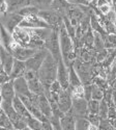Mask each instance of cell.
Listing matches in <instances>:
<instances>
[{
	"instance_id": "cell-1",
	"label": "cell",
	"mask_w": 116,
	"mask_h": 130,
	"mask_svg": "<svg viewBox=\"0 0 116 130\" xmlns=\"http://www.w3.org/2000/svg\"><path fill=\"white\" fill-rule=\"evenodd\" d=\"M37 77L44 86V94L47 96L50 93L51 84L57 79V62L50 52L37 71Z\"/></svg>"
},
{
	"instance_id": "cell-2",
	"label": "cell",
	"mask_w": 116,
	"mask_h": 130,
	"mask_svg": "<svg viewBox=\"0 0 116 130\" xmlns=\"http://www.w3.org/2000/svg\"><path fill=\"white\" fill-rule=\"evenodd\" d=\"M59 44L61 50V56L64 63L67 67H71L73 62L77 58V53L75 51V44L74 40L68 35L66 27L63 23L59 28Z\"/></svg>"
},
{
	"instance_id": "cell-3",
	"label": "cell",
	"mask_w": 116,
	"mask_h": 130,
	"mask_svg": "<svg viewBox=\"0 0 116 130\" xmlns=\"http://www.w3.org/2000/svg\"><path fill=\"white\" fill-rule=\"evenodd\" d=\"M72 66L74 67L75 71L77 72L83 85L92 83V78H93L92 72H91L92 63H85V62L81 61L79 58H76Z\"/></svg>"
},
{
	"instance_id": "cell-4",
	"label": "cell",
	"mask_w": 116,
	"mask_h": 130,
	"mask_svg": "<svg viewBox=\"0 0 116 130\" xmlns=\"http://www.w3.org/2000/svg\"><path fill=\"white\" fill-rule=\"evenodd\" d=\"M38 16L43 19L46 23L49 24V26L52 29L59 30L61 25L63 24V17L52 9H45V10H39Z\"/></svg>"
},
{
	"instance_id": "cell-5",
	"label": "cell",
	"mask_w": 116,
	"mask_h": 130,
	"mask_svg": "<svg viewBox=\"0 0 116 130\" xmlns=\"http://www.w3.org/2000/svg\"><path fill=\"white\" fill-rule=\"evenodd\" d=\"M46 48L49 50L51 55L54 57L56 62H58V60L60 58H62L60 44H59V30L52 29L51 35H50V37L46 43Z\"/></svg>"
},
{
	"instance_id": "cell-6",
	"label": "cell",
	"mask_w": 116,
	"mask_h": 130,
	"mask_svg": "<svg viewBox=\"0 0 116 130\" xmlns=\"http://www.w3.org/2000/svg\"><path fill=\"white\" fill-rule=\"evenodd\" d=\"M8 51L13 54V56L16 59L26 61L31 56H33L34 54L36 53L37 50L32 49V48H28V47H22V46H20L18 43H16L15 41H13V43L9 46Z\"/></svg>"
},
{
	"instance_id": "cell-7",
	"label": "cell",
	"mask_w": 116,
	"mask_h": 130,
	"mask_svg": "<svg viewBox=\"0 0 116 130\" xmlns=\"http://www.w3.org/2000/svg\"><path fill=\"white\" fill-rule=\"evenodd\" d=\"M48 54H49V50L47 48L41 49V50H37L33 56H31L28 60L25 61L26 69L37 72L38 69L40 68V66L43 64V62H44V60L47 57Z\"/></svg>"
},
{
	"instance_id": "cell-8",
	"label": "cell",
	"mask_w": 116,
	"mask_h": 130,
	"mask_svg": "<svg viewBox=\"0 0 116 130\" xmlns=\"http://www.w3.org/2000/svg\"><path fill=\"white\" fill-rule=\"evenodd\" d=\"M20 27L23 28H51L48 23H46L45 21L41 19L38 14L37 15H32V16H28L24 17L23 20L21 21V23L19 25Z\"/></svg>"
},
{
	"instance_id": "cell-9",
	"label": "cell",
	"mask_w": 116,
	"mask_h": 130,
	"mask_svg": "<svg viewBox=\"0 0 116 130\" xmlns=\"http://www.w3.org/2000/svg\"><path fill=\"white\" fill-rule=\"evenodd\" d=\"M14 61L15 57L13 56V54L3 46H0V68L8 75L12 72Z\"/></svg>"
},
{
	"instance_id": "cell-10",
	"label": "cell",
	"mask_w": 116,
	"mask_h": 130,
	"mask_svg": "<svg viewBox=\"0 0 116 130\" xmlns=\"http://www.w3.org/2000/svg\"><path fill=\"white\" fill-rule=\"evenodd\" d=\"M72 111L76 118H86L88 115V101L84 98H73Z\"/></svg>"
},
{
	"instance_id": "cell-11",
	"label": "cell",
	"mask_w": 116,
	"mask_h": 130,
	"mask_svg": "<svg viewBox=\"0 0 116 130\" xmlns=\"http://www.w3.org/2000/svg\"><path fill=\"white\" fill-rule=\"evenodd\" d=\"M24 17L19 15L18 13H6L3 15V18L1 20V23L5 26V28L13 34V31L20 25L21 21Z\"/></svg>"
},
{
	"instance_id": "cell-12",
	"label": "cell",
	"mask_w": 116,
	"mask_h": 130,
	"mask_svg": "<svg viewBox=\"0 0 116 130\" xmlns=\"http://www.w3.org/2000/svg\"><path fill=\"white\" fill-rule=\"evenodd\" d=\"M58 107L62 113H66L72 109L73 105V97L71 94L69 90H64L63 89L59 95H58V100H57Z\"/></svg>"
},
{
	"instance_id": "cell-13",
	"label": "cell",
	"mask_w": 116,
	"mask_h": 130,
	"mask_svg": "<svg viewBox=\"0 0 116 130\" xmlns=\"http://www.w3.org/2000/svg\"><path fill=\"white\" fill-rule=\"evenodd\" d=\"M68 72H69V67H67L64 63L62 58H60L57 62V80L64 90H68L69 88Z\"/></svg>"
},
{
	"instance_id": "cell-14",
	"label": "cell",
	"mask_w": 116,
	"mask_h": 130,
	"mask_svg": "<svg viewBox=\"0 0 116 130\" xmlns=\"http://www.w3.org/2000/svg\"><path fill=\"white\" fill-rule=\"evenodd\" d=\"M13 39L16 43H18L20 46L29 48L31 37H30V34H29V30L27 28H23V27L18 26L13 31Z\"/></svg>"
},
{
	"instance_id": "cell-15",
	"label": "cell",
	"mask_w": 116,
	"mask_h": 130,
	"mask_svg": "<svg viewBox=\"0 0 116 130\" xmlns=\"http://www.w3.org/2000/svg\"><path fill=\"white\" fill-rule=\"evenodd\" d=\"M31 98L35 101V103L37 104L38 108L40 109V111L43 112V115L50 120L51 117H52V108H51L50 101L46 97V95L45 94H41V95H31Z\"/></svg>"
},
{
	"instance_id": "cell-16",
	"label": "cell",
	"mask_w": 116,
	"mask_h": 130,
	"mask_svg": "<svg viewBox=\"0 0 116 130\" xmlns=\"http://www.w3.org/2000/svg\"><path fill=\"white\" fill-rule=\"evenodd\" d=\"M14 83V89L16 92L17 96H26V97H31V92L29 90L28 82L25 79L24 76H21L15 79H12Z\"/></svg>"
},
{
	"instance_id": "cell-17",
	"label": "cell",
	"mask_w": 116,
	"mask_h": 130,
	"mask_svg": "<svg viewBox=\"0 0 116 130\" xmlns=\"http://www.w3.org/2000/svg\"><path fill=\"white\" fill-rule=\"evenodd\" d=\"M60 125L62 130H76V117L72 109L60 118Z\"/></svg>"
},
{
	"instance_id": "cell-18",
	"label": "cell",
	"mask_w": 116,
	"mask_h": 130,
	"mask_svg": "<svg viewBox=\"0 0 116 130\" xmlns=\"http://www.w3.org/2000/svg\"><path fill=\"white\" fill-rule=\"evenodd\" d=\"M1 97L4 101H9V102H12L13 99L16 97V92L14 89V83L12 79L1 85Z\"/></svg>"
},
{
	"instance_id": "cell-19",
	"label": "cell",
	"mask_w": 116,
	"mask_h": 130,
	"mask_svg": "<svg viewBox=\"0 0 116 130\" xmlns=\"http://www.w3.org/2000/svg\"><path fill=\"white\" fill-rule=\"evenodd\" d=\"M71 6H72V3H69L66 0H53L51 3L50 9L55 10V12L59 13L63 17L64 15L67 14Z\"/></svg>"
},
{
	"instance_id": "cell-20",
	"label": "cell",
	"mask_w": 116,
	"mask_h": 130,
	"mask_svg": "<svg viewBox=\"0 0 116 130\" xmlns=\"http://www.w3.org/2000/svg\"><path fill=\"white\" fill-rule=\"evenodd\" d=\"M26 70L27 69H26L25 61L19 60V59L15 58L12 72H10V74H9V78L10 79H15V78H18V77H21V76H24Z\"/></svg>"
},
{
	"instance_id": "cell-21",
	"label": "cell",
	"mask_w": 116,
	"mask_h": 130,
	"mask_svg": "<svg viewBox=\"0 0 116 130\" xmlns=\"http://www.w3.org/2000/svg\"><path fill=\"white\" fill-rule=\"evenodd\" d=\"M12 103H13V105H14V107H15L16 111H17L21 117H22V118H24L26 121L28 120L30 117H32V116H31V113L28 111V109L26 108V106L24 105V103L22 102V100L20 99L19 96L16 95V97H15V98L13 99V101H12Z\"/></svg>"
},
{
	"instance_id": "cell-22",
	"label": "cell",
	"mask_w": 116,
	"mask_h": 130,
	"mask_svg": "<svg viewBox=\"0 0 116 130\" xmlns=\"http://www.w3.org/2000/svg\"><path fill=\"white\" fill-rule=\"evenodd\" d=\"M13 41V34L9 32L2 23H0V43H1V46L8 50Z\"/></svg>"
},
{
	"instance_id": "cell-23",
	"label": "cell",
	"mask_w": 116,
	"mask_h": 130,
	"mask_svg": "<svg viewBox=\"0 0 116 130\" xmlns=\"http://www.w3.org/2000/svg\"><path fill=\"white\" fill-rule=\"evenodd\" d=\"M7 2V13H17L18 10L27 5H30V0H6Z\"/></svg>"
},
{
	"instance_id": "cell-24",
	"label": "cell",
	"mask_w": 116,
	"mask_h": 130,
	"mask_svg": "<svg viewBox=\"0 0 116 130\" xmlns=\"http://www.w3.org/2000/svg\"><path fill=\"white\" fill-rule=\"evenodd\" d=\"M28 82V86L29 90L32 95H41L44 94V86L41 84L40 80L38 79V77L36 76L33 79H30L27 81Z\"/></svg>"
},
{
	"instance_id": "cell-25",
	"label": "cell",
	"mask_w": 116,
	"mask_h": 130,
	"mask_svg": "<svg viewBox=\"0 0 116 130\" xmlns=\"http://www.w3.org/2000/svg\"><path fill=\"white\" fill-rule=\"evenodd\" d=\"M94 55H96V54L91 53V51H90L89 48H83L82 47L80 49L79 53H78V57L77 58H79L81 61L85 62V63H92V60L94 58Z\"/></svg>"
},
{
	"instance_id": "cell-26",
	"label": "cell",
	"mask_w": 116,
	"mask_h": 130,
	"mask_svg": "<svg viewBox=\"0 0 116 130\" xmlns=\"http://www.w3.org/2000/svg\"><path fill=\"white\" fill-rule=\"evenodd\" d=\"M68 83H69V88L68 90H72L74 88H76V86H79L82 84L79 76L77 72L75 71V69H74L73 66L69 67V72H68Z\"/></svg>"
},
{
	"instance_id": "cell-27",
	"label": "cell",
	"mask_w": 116,
	"mask_h": 130,
	"mask_svg": "<svg viewBox=\"0 0 116 130\" xmlns=\"http://www.w3.org/2000/svg\"><path fill=\"white\" fill-rule=\"evenodd\" d=\"M94 34V40H93V50L98 52V51H101L103 49H105V39L104 37L100 34V32H97V31H93Z\"/></svg>"
},
{
	"instance_id": "cell-28",
	"label": "cell",
	"mask_w": 116,
	"mask_h": 130,
	"mask_svg": "<svg viewBox=\"0 0 116 130\" xmlns=\"http://www.w3.org/2000/svg\"><path fill=\"white\" fill-rule=\"evenodd\" d=\"M19 15H21L22 17H28V16H32V15H37L39 13V9L33 5H27L23 8H21L20 10L17 12Z\"/></svg>"
},
{
	"instance_id": "cell-29",
	"label": "cell",
	"mask_w": 116,
	"mask_h": 130,
	"mask_svg": "<svg viewBox=\"0 0 116 130\" xmlns=\"http://www.w3.org/2000/svg\"><path fill=\"white\" fill-rule=\"evenodd\" d=\"M52 1H53V0H30L31 5L37 7L39 10L50 9Z\"/></svg>"
},
{
	"instance_id": "cell-30",
	"label": "cell",
	"mask_w": 116,
	"mask_h": 130,
	"mask_svg": "<svg viewBox=\"0 0 116 130\" xmlns=\"http://www.w3.org/2000/svg\"><path fill=\"white\" fill-rule=\"evenodd\" d=\"M91 86H92V91H91V99L93 100H103L104 99V90H102L101 88H99L98 85L91 83Z\"/></svg>"
},
{
	"instance_id": "cell-31",
	"label": "cell",
	"mask_w": 116,
	"mask_h": 130,
	"mask_svg": "<svg viewBox=\"0 0 116 130\" xmlns=\"http://www.w3.org/2000/svg\"><path fill=\"white\" fill-rule=\"evenodd\" d=\"M0 127H3L9 130H14L12 122L9 121V119L7 118V116L4 113L2 109H0Z\"/></svg>"
},
{
	"instance_id": "cell-32",
	"label": "cell",
	"mask_w": 116,
	"mask_h": 130,
	"mask_svg": "<svg viewBox=\"0 0 116 130\" xmlns=\"http://www.w3.org/2000/svg\"><path fill=\"white\" fill-rule=\"evenodd\" d=\"M105 48L116 49V34H109L105 38Z\"/></svg>"
},
{
	"instance_id": "cell-33",
	"label": "cell",
	"mask_w": 116,
	"mask_h": 130,
	"mask_svg": "<svg viewBox=\"0 0 116 130\" xmlns=\"http://www.w3.org/2000/svg\"><path fill=\"white\" fill-rule=\"evenodd\" d=\"M89 124L86 118H76V130H89Z\"/></svg>"
},
{
	"instance_id": "cell-34",
	"label": "cell",
	"mask_w": 116,
	"mask_h": 130,
	"mask_svg": "<svg viewBox=\"0 0 116 130\" xmlns=\"http://www.w3.org/2000/svg\"><path fill=\"white\" fill-rule=\"evenodd\" d=\"M26 122H27V126L30 129H32V130H43V128H41V121H39L38 119H36L34 117H30Z\"/></svg>"
},
{
	"instance_id": "cell-35",
	"label": "cell",
	"mask_w": 116,
	"mask_h": 130,
	"mask_svg": "<svg viewBox=\"0 0 116 130\" xmlns=\"http://www.w3.org/2000/svg\"><path fill=\"white\" fill-rule=\"evenodd\" d=\"M92 83L96 84V85H98L99 88H101V89L104 90V91L107 90L109 86H110V84H109V82H108L107 79L102 78V77H100V76H94V77L92 78Z\"/></svg>"
},
{
	"instance_id": "cell-36",
	"label": "cell",
	"mask_w": 116,
	"mask_h": 130,
	"mask_svg": "<svg viewBox=\"0 0 116 130\" xmlns=\"http://www.w3.org/2000/svg\"><path fill=\"white\" fill-rule=\"evenodd\" d=\"M109 104L105 101L104 99L101 100L100 104V110H99V116L101 119H108V110H109Z\"/></svg>"
},
{
	"instance_id": "cell-37",
	"label": "cell",
	"mask_w": 116,
	"mask_h": 130,
	"mask_svg": "<svg viewBox=\"0 0 116 130\" xmlns=\"http://www.w3.org/2000/svg\"><path fill=\"white\" fill-rule=\"evenodd\" d=\"M100 104H101V101H99V100H93V99L89 100L88 101V112L99 115Z\"/></svg>"
},
{
	"instance_id": "cell-38",
	"label": "cell",
	"mask_w": 116,
	"mask_h": 130,
	"mask_svg": "<svg viewBox=\"0 0 116 130\" xmlns=\"http://www.w3.org/2000/svg\"><path fill=\"white\" fill-rule=\"evenodd\" d=\"M69 91H71L73 98H84V85L83 84L76 86V88H74Z\"/></svg>"
},
{
	"instance_id": "cell-39",
	"label": "cell",
	"mask_w": 116,
	"mask_h": 130,
	"mask_svg": "<svg viewBox=\"0 0 116 130\" xmlns=\"http://www.w3.org/2000/svg\"><path fill=\"white\" fill-rule=\"evenodd\" d=\"M116 79V60L112 63V66L110 67L109 71H108V77L107 80L109 82V84H112V82Z\"/></svg>"
},
{
	"instance_id": "cell-40",
	"label": "cell",
	"mask_w": 116,
	"mask_h": 130,
	"mask_svg": "<svg viewBox=\"0 0 116 130\" xmlns=\"http://www.w3.org/2000/svg\"><path fill=\"white\" fill-rule=\"evenodd\" d=\"M107 55H108V50L105 48V49H103V50H101V51L96 52L94 58H96V61H97V62H101V63H102L105 59H106Z\"/></svg>"
},
{
	"instance_id": "cell-41",
	"label": "cell",
	"mask_w": 116,
	"mask_h": 130,
	"mask_svg": "<svg viewBox=\"0 0 116 130\" xmlns=\"http://www.w3.org/2000/svg\"><path fill=\"white\" fill-rule=\"evenodd\" d=\"M99 129L100 130H115V128L108 121V119H101L100 124H99Z\"/></svg>"
},
{
	"instance_id": "cell-42",
	"label": "cell",
	"mask_w": 116,
	"mask_h": 130,
	"mask_svg": "<svg viewBox=\"0 0 116 130\" xmlns=\"http://www.w3.org/2000/svg\"><path fill=\"white\" fill-rule=\"evenodd\" d=\"M86 119H87V120H88L91 124L98 125V126H99L100 121H101V118H100V116H99L98 113H90V112H88Z\"/></svg>"
},
{
	"instance_id": "cell-43",
	"label": "cell",
	"mask_w": 116,
	"mask_h": 130,
	"mask_svg": "<svg viewBox=\"0 0 116 130\" xmlns=\"http://www.w3.org/2000/svg\"><path fill=\"white\" fill-rule=\"evenodd\" d=\"M63 90V88L61 86V84L59 83V81L56 79L53 83L51 84V86H50V92H52V93H55V94H58L59 95V93L61 92Z\"/></svg>"
},
{
	"instance_id": "cell-44",
	"label": "cell",
	"mask_w": 116,
	"mask_h": 130,
	"mask_svg": "<svg viewBox=\"0 0 116 130\" xmlns=\"http://www.w3.org/2000/svg\"><path fill=\"white\" fill-rule=\"evenodd\" d=\"M98 8H99V10H100V13H101L103 16H105V15H107L113 7H112V4H110V3L107 2V3H105L104 5L98 7Z\"/></svg>"
},
{
	"instance_id": "cell-45",
	"label": "cell",
	"mask_w": 116,
	"mask_h": 130,
	"mask_svg": "<svg viewBox=\"0 0 116 130\" xmlns=\"http://www.w3.org/2000/svg\"><path fill=\"white\" fill-rule=\"evenodd\" d=\"M91 91H92L91 84L84 85V99H86L87 101L91 100Z\"/></svg>"
},
{
	"instance_id": "cell-46",
	"label": "cell",
	"mask_w": 116,
	"mask_h": 130,
	"mask_svg": "<svg viewBox=\"0 0 116 130\" xmlns=\"http://www.w3.org/2000/svg\"><path fill=\"white\" fill-rule=\"evenodd\" d=\"M8 80H10L9 75L7 73H5L3 70H1L0 71V85H2L3 83L7 82Z\"/></svg>"
},
{
	"instance_id": "cell-47",
	"label": "cell",
	"mask_w": 116,
	"mask_h": 130,
	"mask_svg": "<svg viewBox=\"0 0 116 130\" xmlns=\"http://www.w3.org/2000/svg\"><path fill=\"white\" fill-rule=\"evenodd\" d=\"M7 2L6 0H0V15H4L7 13Z\"/></svg>"
},
{
	"instance_id": "cell-48",
	"label": "cell",
	"mask_w": 116,
	"mask_h": 130,
	"mask_svg": "<svg viewBox=\"0 0 116 130\" xmlns=\"http://www.w3.org/2000/svg\"><path fill=\"white\" fill-rule=\"evenodd\" d=\"M105 18H106L108 21H110V22L115 23V21H116V15H115L114 9L112 8V9L110 10V12H109L107 15H105Z\"/></svg>"
},
{
	"instance_id": "cell-49",
	"label": "cell",
	"mask_w": 116,
	"mask_h": 130,
	"mask_svg": "<svg viewBox=\"0 0 116 130\" xmlns=\"http://www.w3.org/2000/svg\"><path fill=\"white\" fill-rule=\"evenodd\" d=\"M72 4H76V5H86L89 6V3L87 0H73Z\"/></svg>"
},
{
	"instance_id": "cell-50",
	"label": "cell",
	"mask_w": 116,
	"mask_h": 130,
	"mask_svg": "<svg viewBox=\"0 0 116 130\" xmlns=\"http://www.w3.org/2000/svg\"><path fill=\"white\" fill-rule=\"evenodd\" d=\"M105 3H107L106 0H97V7H100V6L104 5Z\"/></svg>"
},
{
	"instance_id": "cell-51",
	"label": "cell",
	"mask_w": 116,
	"mask_h": 130,
	"mask_svg": "<svg viewBox=\"0 0 116 130\" xmlns=\"http://www.w3.org/2000/svg\"><path fill=\"white\" fill-rule=\"evenodd\" d=\"M89 130H100L98 125H94V124H89Z\"/></svg>"
},
{
	"instance_id": "cell-52",
	"label": "cell",
	"mask_w": 116,
	"mask_h": 130,
	"mask_svg": "<svg viewBox=\"0 0 116 130\" xmlns=\"http://www.w3.org/2000/svg\"><path fill=\"white\" fill-rule=\"evenodd\" d=\"M113 9H114L115 15H116V2H115V3H113Z\"/></svg>"
},
{
	"instance_id": "cell-53",
	"label": "cell",
	"mask_w": 116,
	"mask_h": 130,
	"mask_svg": "<svg viewBox=\"0 0 116 130\" xmlns=\"http://www.w3.org/2000/svg\"><path fill=\"white\" fill-rule=\"evenodd\" d=\"M23 130H32V129H30V128H29V127L27 126V127H25V128H24Z\"/></svg>"
},
{
	"instance_id": "cell-54",
	"label": "cell",
	"mask_w": 116,
	"mask_h": 130,
	"mask_svg": "<svg viewBox=\"0 0 116 130\" xmlns=\"http://www.w3.org/2000/svg\"><path fill=\"white\" fill-rule=\"evenodd\" d=\"M66 1H68L69 3H72V2H73V0H66Z\"/></svg>"
},
{
	"instance_id": "cell-55",
	"label": "cell",
	"mask_w": 116,
	"mask_h": 130,
	"mask_svg": "<svg viewBox=\"0 0 116 130\" xmlns=\"http://www.w3.org/2000/svg\"><path fill=\"white\" fill-rule=\"evenodd\" d=\"M115 2H116V0H112V4H113V3H115Z\"/></svg>"
},
{
	"instance_id": "cell-56",
	"label": "cell",
	"mask_w": 116,
	"mask_h": 130,
	"mask_svg": "<svg viewBox=\"0 0 116 130\" xmlns=\"http://www.w3.org/2000/svg\"><path fill=\"white\" fill-rule=\"evenodd\" d=\"M0 96H1V85H0Z\"/></svg>"
},
{
	"instance_id": "cell-57",
	"label": "cell",
	"mask_w": 116,
	"mask_h": 130,
	"mask_svg": "<svg viewBox=\"0 0 116 130\" xmlns=\"http://www.w3.org/2000/svg\"><path fill=\"white\" fill-rule=\"evenodd\" d=\"M1 20H2V18H1V17H0V23H1Z\"/></svg>"
},
{
	"instance_id": "cell-58",
	"label": "cell",
	"mask_w": 116,
	"mask_h": 130,
	"mask_svg": "<svg viewBox=\"0 0 116 130\" xmlns=\"http://www.w3.org/2000/svg\"><path fill=\"white\" fill-rule=\"evenodd\" d=\"M14 130H22V129H14Z\"/></svg>"
},
{
	"instance_id": "cell-59",
	"label": "cell",
	"mask_w": 116,
	"mask_h": 130,
	"mask_svg": "<svg viewBox=\"0 0 116 130\" xmlns=\"http://www.w3.org/2000/svg\"><path fill=\"white\" fill-rule=\"evenodd\" d=\"M115 60H116V58H115Z\"/></svg>"
},
{
	"instance_id": "cell-60",
	"label": "cell",
	"mask_w": 116,
	"mask_h": 130,
	"mask_svg": "<svg viewBox=\"0 0 116 130\" xmlns=\"http://www.w3.org/2000/svg\"><path fill=\"white\" fill-rule=\"evenodd\" d=\"M115 130H116V129H115Z\"/></svg>"
}]
</instances>
